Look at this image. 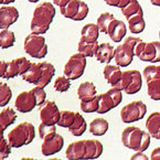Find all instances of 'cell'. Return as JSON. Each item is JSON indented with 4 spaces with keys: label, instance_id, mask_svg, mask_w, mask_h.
<instances>
[{
    "label": "cell",
    "instance_id": "cell-9",
    "mask_svg": "<svg viewBox=\"0 0 160 160\" xmlns=\"http://www.w3.org/2000/svg\"><path fill=\"white\" fill-rule=\"evenodd\" d=\"M90 8L86 2L82 0H70L68 5L60 8V12L64 18L74 20V21H82L88 14Z\"/></svg>",
    "mask_w": 160,
    "mask_h": 160
},
{
    "label": "cell",
    "instance_id": "cell-49",
    "mask_svg": "<svg viewBox=\"0 0 160 160\" xmlns=\"http://www.w3.org/2000/svg\"><path fill=\"white\" fill-rule=\"evenodd\" d=\"M28 1H30V2H39V0H28Z\"/></svg>",
    "mask_w": 160,
    "mask_h": 160
},
{
    "label": "cell",
    "instance_id": "cell-27",
    "mask_svg": "<svg viewBox=\"0 0 160 160\" xmlns=\"http://www.w3.org/2000/svg\"><path fill=\"white\" fill-rule=\"evenodd\" d=\"M41 75H42V62L41 63H32L28 71L26 73L21 75L26 82L32 83V84L37 85V83L40 81Z\"/></svg>",
    "mask_w": 160,
    "mask_h": 160
},
{
    "label": "cell",
    "instance_id": "cell-4",
    "mask_svg": "<svg viewBox=\"0 0 160 160\" xmlns=\"http://www.w3.org/2000/svg\"><path fill=\"white\" fill-rule=\"evenodd\" d=\"M35 137L34 126L29 122H22L8 132V141L12 148H20L32 142Z\"/></svg>",
    "mask_w": 160,
    "mask_h": 160
},
{
    "label": "cell",
    "instance_id": "cell-24",
    "mask_svg": "<svg viewBox=\"0 0 160 160\" xmlns=\"http://www.w3.org/2000/svg\"><path fill=\"white\" fill-rule=\"evenodd\" d=\"M104 73V78H105L106 82L108 83L112 86H115L118 83V81L120 80L122 74V71L120 70L119 65H112V64L107 63V65L104 68L103 70Z\"/></svg>",
    "mask_w": 160,
    "mask_h": 160
},
{
    "label": "cell",
    "instance_id": "cell-23",
    "mask_svg": "<svg viewBox=\"0 0 160 160\" xmlns=\"http://www.w3.org/2000/svg\"><path fill=\"white\" fill-rule=\"evenodd\" d=\"M128 28L129 31L134 34L141 33L146 28V21L144 18V11H140L136 14H132L129 18H127Z\"/></svg>",
    "mask_w": 160,
    "mask_h": 160
},
{
    "label": "cell",
    "instance_id": "cell-47",
    "mask_svg": "<svg viewBox=\"0 0 160 160\" xmlns=\"http://www.w3.org/2000/svg\"><path fill=\"white\" fill-rule=\"evenodd\" d=\"M16 0H0V6L1 5H9V3L14 2Z\"/></svg>",
    "mask_w": 160,
    "mask_h": 160
},
{
    "label": "cell",
    "instance_id": "cell-21",
    "mask_svg": "<svg viewBox=\"0 0 160 160\" xmlns=\"http://www.w3.org/2000/svg\"><path fill=\"white\" fill-rule=\"evenodd\" d=\"M17 119V114L11 107H3L0 112V138H3V132Z\"/></svg>",
    "mask_w": 160,
    "mask_h": 160
},
{
    "label": "cell",
    "instance_id": "cell-38",
    "mask_svg": "<svg viewBox=\"0 0 160 160\" xmlns=\"http://www.w3.org/2000/svg\"><path fill=\"white\" fill-rule=\"evenodd\" d=\"M120 10H122V13L124 14V17L127 19L132 14H136L138 12L142 11V8H141L140 3L138 2V0H130L129 3L124 8H122Z\"/></svg>",
    "mask_w": 160,
    "mask_h": 160
},
{
    "label": "cell",
    "instance_id": "cell-18",
    "mask_svg": "<svg viewBox=\"0 0 160 160\" xmlns=\"http://www.w3.org/2000/svg\"><path fill=\"white\" fill-rule=\"evenodd\" d=\"M64 146V139L60 134H57L53 138L45 139L41 145V152L43 156H52L61 151Z\"/></svg>",
    "mask_w": 160,
    "mask_h": 160
},
{
    "label": "cell",
    "instance_id": "cell-44",
    "mask_svg": "<svg viewBox=\"0 0 160 160\" xmlns=\"http://www.w3.org/2000/svg\"><path fill=\"white\" fill-rule=\"evenodd\" d=\"M7 65H8V62L3 61V60H0V78L5 76L6 71H7Z\"/></svg>",
    "mask_w": 160,
    "mask_h": 160
},
{
    "label": "cell",
    "instance_id": "cell-41",
    "mask_svg": "<svg viewBox=\"0 0 160 160\" xmlns=\"http://www.w3.org/2000/svg\"><path fill=\"white\" fill-rule=\"evenodd\" d=\"M32 92L34 93V95H35L38 106H41L47 101V93H45V91H44V87H40V86H38V85H35V87L32 88Z\"/></svg>",
    "mask_w": 160,
    "mask_h": 160
},
{
    "label": "cell",
    "instance_id": "cell-12",
    "mask_svg": "<svg viewBox=\"0 0 160 160\" xmlns=\"http://www.w3.org/2000/svg\"><path fill=\"white\" fill-rule=\"evenodd\" d=\"M60 113L61 111L53 101H45L39 109L41 122H44L47 125H57L60 119Z\"/></svg>",
    "mask_w": 160,
    "mask_h": 160
},
{
    "label": "cell",
    "instance_id": "cell-3",
    "mask_svg": "<svg viewBox=\"0 0 160 160\" xmlns=\"http://www.w3.org/2000/svg\"><path fill=\"white\" fill-rule=\"evenodd\" d=\"M151 135L137 126H127L122 132V142L134 151H146L150 146Z\"/></svg>",
    "mask_w": 160,
    "mask_h": 160
},
{
    "label": "cell",
    "instance_id": "cell-6",
    "mask_svg": "<svg viewBox=\"0 0 160 160\" xmlns=\"http://www.w3.org/2000/svg\"><path fill=\"white\" fill-rule=\"evenodd\" d=\"M23 49L30 57L34 59H43L48 54V44L45 42V38L37 33L27 35L23 42Z\"/></svg>",
    "mask_w": 160,
    "mask_h": 160
},
{
    "label": "cell",
    "instance_id": "cell-28",
    "mask_svg": "<svg viewBox=\"0 0 160 160\" xmlns=\"http://www.w3.org/2000/svg\"><path fill=\"white\" fill-rule=\"evenodd\" d=\"M109 128L108 122L103 117H96L90 122V132L94 136H103Z\"/></svg>",
    "mask_w": 160,
    "mask_h": 160
},
{
    "label": "cell",
    "instance_id": "cell-45",
    "mask_svg": "<svg viewBox=\"0 0 160 160\" xmlns=\"http://www.w3.org/2000/svg\"><path fill=\"white\" fill-rule=\"evenodd\" d=\"M151 160H160V147H156L150 155Z\"/></svg>",
    "mask_w": 160,
    "mask_h": 160
},
{
    "label": "cell",
    "instance_id": "cell-10",
    "mask_svg": "<svg viewBox=\"0 0 160 160\" xmlns=\"http://www.w3.org/2000/svg\"><path fill=\"white\" fill-rule=\"evenodd\" d=\"M86 68V57L78 52L71 55L68 62L64 65V75L68 76L70 80H78L84 74Z\"/></svg>",
    "mask_w": 160,
    "mask_h": 160
},
{
    "label": "cell",
    "instance_id": "cell-8",
    "mask_svg": "<svg viewBox=\"0 0 160 160\" xmlns=\"http://www.w3.org/2000/svg\"><path fill=\"white\" fill-rule=\"evenodd\" d=\"M147 114V106L142 101H132L120 109V119L125 124L136 122Z\"/></svg>",
    "mask_w": 160,
    "mask_h": 160
},
{
    "label": "cell",
    "instance_id": "cell-13",
    "mask_svg": "<svg viewBox=\"0 0 160 160\" xmlns=\"http://www.w3.org/2000/svg\"><path fill=\"white\" fill-rule=\"evenodd\" d=\"M35 106H38L37 104V98H35L34 93L32 90L30 91H23V92L19 93L14 102V107L18 112L20 113H30L33 111Z\"/></svg>",
    "mask_w": 160,
    "mask_h": 160
},
{
    "label": "cell",
    "instance_id": "cell-42",
    "mask_svg": "<svg viewBox=\"0 0 160 160\" xmlns=\"http://www.w3.org/2000/svg\"><path fill=\"white\" fill-rule=\"evenodd\" d=\"M104 1L106 2V5L111 6V7H116L122 9L129 3L130 0H104Z\"/></svg>",
    "mask_w": 160,
    "mask_h": 160
},
{
    "label": "cell",
    "instance_id": "cell-48",
    "mask_svg": "<svg viewBox=\"0 0 160 160\" xmlns=\"http://www.w3.org/2000/svg\"><path fill=\"white\" fill-rule=\"evenodd\" d=\"M150 2L152 3L153 6H157V7H160V0H150Z\"/></svg>",
    "mask_w": 160,
    "mask_h": 160
},
{
    "label": "cell",
    "instance_id": "cell-31",
    "mask_svg": "<svg viewBox=\"0 0 160 160\" xmlns=\"http://www.w3.org/2000/svg\"><path fill=\"white\" fill-rule=\"evenodd\" d=\"M116 18L114 17V14L109 13V12H103V13L99 14L96 22V24L98 26L99 32L107 34V32L109 30V27L112 26V23H113V21Z\"/></svg>",
    "mask_w": 160,
    "mask_h": 160
},
{
    "label": "cell",
    "instance_id": "cell-37",
    "mask_svg": "<svg viewBox=\"0 0 160 160\" xmlns=\"http://www.w3.org/2000/svg\"><path fill=\"white\" fill-rule=\"evenodd\" d=\"M57 135L55 125H47L44 122H41L39 125V136L42 140L45 139H51Z\"/></svg>",
    "mask_w": 160,
    "mask_h": 160
},
{
    "label": "cell",
    "instance_id": "cell-34",
    "mask_svg": "<svg viewBox=\"0 0 160 160\" xmlns=\"http://www.w3.org/2000/svg\"><path fill=\"white\" fill-rule=\"evenodd\" d=\"M80 107L84 113H97L99 107V95H95L90 101H81Z\"/></svg>",
    "mask_w": 160,
    "mask_h": 160
},
{
    "label": "cell",
    "instance_id": "cell-7",
    "mask_svg": "<svg viewBox=\"0 0 160 160\" xmlns=\"http://www.w3.org/2000/svg\"><path fill=\"white\" fill-rule=\"evenodd\" d=\"M147 93L153 101H160V65H148L144 68Z\"/></svg>",
    "mask_w": 160,
    "mask_h": 160
},
{
    "label": "cell",
    "instance_id": "cell-22",
    "mask_svg": "<svg viewBox=\"0 0 160 160\" xmlns=\"http://www.w3.org/2000/svg\"><path fill=\"white\" fill-rule=\"evenodd\" d=\"M114 55H115V48L108 42H103L98 45L95 57L99 63H109L114 59Z\"/></svg>",
    "mask_w": 160,
    "mask_h": 160
},
{
    "label": "cell",
    "instance_id": "cell-5",
    "mask_svg": "<svg viewBox=\"0 0 160 160\" xmlns=\"http://www.w3.org/2000/svg\"><path fill=\"white\" fill-rule=\"evenodd\" d=\"M142 86V76L138 70L124 71L122 78L118 83L113 87H117L118 90L124 91L126 94L132 95L138 93Z\"/></svg>",
    "mask_w": 160,
    "mask_h": 160
},
{
    "label": "cell",
    "instance_id": "cell-26",
    "mask_svg": "<svg viewBox=\"0 0 160 160\" xmlns=\"http://www.w3.org/2000/svg\"><path fill=\"white\" fill-rule=\"evenodd\" d=\"M96 95V86L93 82L85 81L78 87V96L80 101H90Z\"/></svg>",
    "mask_w": 160,
    "mask_h": 160
},
{
    "label": "cell",
    "instance_id": "cell-35",
    "mask_svg": "<svg viewBox=\"0 0 160 160\" xmlns=\"http://www.w3.org/2000/svg\"><path fill=\"white\" fill-rule=\"evenodd\" d=\"M75 117H76V112L61 111V113H60V119L57 125H59L60 127L70 128L72 126V124L74 122V120H75Z\"/></svg>",
    "mask_w": 160,
    "mask_h": 160
},
{
    "label": "cell",
    "instance_id": "cell-1",
    "mask_svg": "<svg viewBox=\"0 0 160 160\" xmlns=\"http://www.w3.org/2000/svg\"><path fill=\"white\" fill-rule=\"evenodd\" d=\"M103 153V144L96 139H83L71 142L65 150L66 159H97Z\"/></svg>",
    "mask_w": 160,
    "mask_h": 160
},
{
    "label": "cell",
    "instance_id": "cell-33",
    "mask_svg": "<svg viewBox=\"0 0 160 160\" xmlns=\"http://www.w3.org/2000/svg\"><path fill=\"white\" fill-rule=\"evenodd\" d=\"M98 43L96 42H93V43H88V42H83V41H80L78 42V52L82 53L84 57L86 58H93L95 57L96 54V51L98 49Z\"/></svg>",
    "mask_w": 160,
    "mask_h": 160
},
{
    "label": "cell",
    "instance_id": "cell-17",
    "mask_svg": "<svg viewBox=\"0 0 160 160\" xmlns=\"http://www.w3.org/2000/svg\"><path fill=\"white\" fill-rule=\"evenodd\" d=\"M19 18V11L12 6H2L0 8V30L8 29Z\"/></svg>",
    "mask_w": 160,
    "mask_h": 160
},
{
    "label": "cell",
    "instance_id": "cell-50",
    "mask_svg": "<svg viewBox=\"0 0 160 160\" xmlns=\"http://www.w3.org/2000/svg\"><path fill=\"white\" fill-rule=\"evenodd\" d=\"M159 39H160V30H159Z\"/></svg>",
    "mask_w": 160,
    "mask_h": 160
},
{
    "label": "cell",
    "instance_id": "cell-40",
    "mask_svg": "<svg viewBox=\"0 0 160 160\" xmlns=\"http://www.w3.org/2000/svg\"><path fill=\"white\" fill-rule=\"evenodd\" d=\"M11 149L12 147L10 146L9 141L6 140L5 137L0 138V160H3L9 157L10 152H11Z\"/></svg>",
    "mask_w": 160,
    "mask_h": 160
},
{
    "label": "cell",
    "instance_id": "cell-14",
    "mask_svg": "<svg viewBox=\"0 0 160 160\" xmlns=\"http://www.w3.org/2000/svg\"><path fill=\"white\" fill-rule=\"evenodd\" d=\"M134 50L132 47L127 42H124L122 44H118L117 48H115V55H114V60H115L116 64L119 65L120 68H127L130 65L134 60Z\"/></svg>",
    "mask_w": 160,
    "mask_h": 160
},
{
    "label": "cell",
    "instance_id": "cell-11",
    "mask_svg": "<svg viewBox=\"0 0 160 160\" xmlns=\"http://www.w3.org/2000/svg\"><path fill=\"white\" fill-rule=\"evenodd\" d=\"M122 101V93L117 87L109 88L106 93L99 94V107L97 114H105L117 107Z\"/></svg>",
    "mask_w": 160,
    "mask_h": 160
},
{
    "label": "cell",
    "instance_id": "cell-46",
    "mask_svg": "<svg viewBox=\"0 0 160 160\" xmlns=\"http://www.w3.org/2000/svg\"><path fill=\"white\" fill-rule=\"evenodd\" d=\"M68 1H70V0H52V2L54 3L55 6H58L59 8H62L65 5H68Z\"/></svg>",
    "mask_w": 160,
    "mask_h": 160
},
{
    "label": "cell",
    "instance_id": "cell-39",
    "mask_svg": "<svg viewBox=\"0 0 160 160\" xmlns=\"http://www.w3.org/2000/svg\"><path fill=\"white\" fill-rule=\"evenodd\" d=\"M71 87V80L66 75L59 76L54 81V90L59 93H64Z\"/></svg>",
    "mask_w": 160,
    "mask_h": 160
},
{
    "label": "cell",
    "instance_id": "cell-16",
    "mask_svg": "<svg viewBox=\"0 0 160 160\" xmlns=\"http://www.w3.org/2000/svg\"><path fill=\"white\" fill-rule=\"evenodd\" d=\"M138 58L142 62H150V63L160 62V41L146 42L144 50L141 51Z\"/></svg>",
    "mask_w": 160,
    "mask_h": 160
},
{
    "label": "cell",
    "instance_id": "cell-30",
    "mask_svg": "<svg viewBox=\"0 0 160 160\" xmlns=\"http://www.w3.org/2000/svg\"><path fill=\"white\" fill-rule=\"evenodd\" d=\"M86 128H87V124H86L85 118L83 117V115H81L80 113L76 112L75 120H74V122L72 124V126L68 128L70 132L73 135V136L78 137V136H82V135L86 132Z\"/></svg>",
    "mask_w": 160,
    "mask_h": 160
},
{
    "label": "cell",
    "instance_id": "cell-29",
    "mask_svg": "<svg viewBox=\"0 0 160 160\" xmlns=\"http://www.w3.org/2000/svg\"><path fill=\"white\" fill-rule=\"evenodd\" d=\"M55 74V68L54 65L50 62H42V75L37 85L40 87H45L50 84L53 76Z\"/></svg>",
    "mask_w": 160,
    "mask_h": 160
},
{
    "label": "cell",
    "instance_id": "cell-15",
    "mask_svg": "<svg viewBox=\"0 0 160 160\" xmlns=\"http://www.w3.org/2000/svg\"><path fill=\"white\" fill-rule=\"evenodd\" d=\"M31 64L32 63L27 58L23 57L11 60V61L8 62L7 71H6L3 78H13L18 75H22L30 68Z\"/></svg>",
    "mask_w": 160,
    "mask_h": 160
},
{
    "label": "cell",
    "instance_id": "cell-25",
    "mask_svg": "<svg viewBox=\"0 0 160 160\" xmlns=\"http://www.w3.org/2000/svg\"><path fill=\"white\" fill-rule=\"evenodd\" d=\"M99 37L98 26L95 23H86L81 30V40L83 42H96Z\"/></svg>",
    "mask_w": 160,
    "mask_h": 160
},
{
    "label": "cell",
    "instance_id": "cell-36",
    "mask_svg": "<svg viewBox=\"0 0 160 160\" xmlns=\"http://www.w3.org/2000/svg\"><path fill=\"white\" fill-rule=\"evenodd\" d=\"M12 96L11 88L5 82H0V107H6Z\"/></svg>",
    "mask_w": 160,
    "mask_h": 160
},
{
    "label": "cell",
    "instance_id": "cell-43",
    "mask_svg": "<svg viewBox=\"0 0 160 160\" xmlns=\"http://www.w3.org/2000/svg\"><path fill=\"white\" fill-rule=\"evenodd\" d=\"M130 159L132 160H148L149 158L145 155L144 151H136V153H134V155L130 157Z\"/></svg>",
    "mask_w": 160,
    "mask_h": 160
},
{
    "label": "cell",
    "instance_id": "cell-20",
    "mask_svg": "<svg viewBox=\"0 0 160 160\" xmlns=\"http://www.w3.org/2000/svg\"><path fill=\"white\" fill-rule=\"evenodd\" d=\"M145 125L151 137L160 141V112H152L147 117Z\"/></svg>",
    "mask_w": 160,
    "mask_h": 160
},
{
    "label": "cell",
    "instance_id": "cell-2",
    "mask_svg": "<svg viewBox=\"0 0 160 160\" xmlns=\"http://www.w3.org/2000/svg\"><path fill=\"white\" fill-rule=\"evenodd\" d=\"M54 17V3H51L49 1H43L39 3L33 11L32 20L30 23L31 32L37 34H44L49 30Z\"/></svg>",
    "mask_w": 160,
    "mask_h": 160
},
{
    "label": "cell",
    "instance_id": "cell-32",
    "mask_svg": "<svg viewBox=\"0 0 160 160\" xmlns=\"http://www.w3.org/2000/svg\"><path fill=\"white\" fill-rule=\"evenodd\" d=\"M16 42V35L14 32L9 29H2L0 31V48L8 49L11 48Z\"/></svg>",
    "mask_w": 160,
    "mask_h": 160
},
{
    "label": "cell",
    "instance_id": "cell-19",
    "mask_svg": "<svg viewBox=\"0 0 160 160\" xmlns=\"http://www.w3.org/2000/svg\"><path fill=\"white\" fill-rule=\"evenodd\" d=\"M126 32H127V28L126 24L122 20L115 19L112 23V26L109 27V30L107 32V35H109V38L112 39V41L115 43H119L122 39L125 38Z\"/></svg>",
    "mask_w": 160,
    "mask_h": 160
}]
</instances>
